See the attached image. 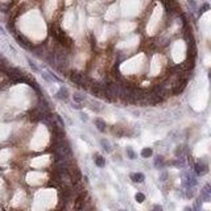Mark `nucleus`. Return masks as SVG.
I'll use <instances>...</instances> for the list:
<instances>
[{
	"label": "nucleus",
	"instance_id": "nucleus-1",
	"mask_svg": "<svg viewBox=\"0 0 211 211\" xmlns=\"http://www.w3.org/2000/svg\"><path fill=\"white\" fill-rule=\"evenodd\" d=\"M15 36H16L17 41H19V44H20L21 46H24V48H26V49H33V46L31 45L29 40H28V38L24 37L23 34H17V33H15Z\"/></svg>",
	"mask_w": 211,
	"mask_h": 211
},
{
	"label": "nucleus",
	"instance_id": "nucleus-2",
	"mask_svg": "<svg viewBox=\"0 0 211 211\" xmlns=\"http://www.w3.org/2000/svg\"><path fill=\"white\" fill-rule=\"evenodd\" d=\"M194 170L198 176H203V174L207 173L208 169H207V165H206L205 162H197L194 165Z\"/></svg>",
	"mask_w": 211,
	"mask_h": 211
},
{
	"label": "nucleus",
	"instance_id": "nucleus-3",
	"mask_svg": "<svg viewBox=\"0 0 211 211\" xmlns=\"http://www.w3.org/2000/svg\"><path fill=\"white\" fill-rule=\"evenodd\" d=\"M201 201L210 202V185H206L205 187L201 190Z\"/></svg>",
	"mask_w": 211,
	"mask_h": 211
},
{
	"label": "nucleus",
	"instance_id": "nucleus-4",
	"mask_svg": "<svg viewBox=\"0 0 211 211\" xmlns=\"http://www.w3.org/2000/svg\"><path fill=\"white\" fill-rule=\"evenodd\" d=\"M56 96H57L58 99L67 100V99H69V91H67V89H65V87H60V90L57 91Z\"/></svg>",
	"mask_w": 211,
	"mask_h": 211
},
{
	"label": "nucleus",
	"instance_id": "nucleus-5",
	"mask_svg": "<svg viewBox=\"0 0 211 211\" xmlns=\"http://www.w3.org/2000/svg\"><path fill=\"white\" fill-rule=\"evenodd\" d=\"M94 123H95V126H96V128L99 129L100 132H106V129H107V124H106L104 120H102V119H99V117H96V119L94 120Z\"/></svg>",
	"mask_w": 211,
	"mask_h": 211
},
{
	"label": "nucleus",
	"instance_id": "nucleus-6",
	"mask_svg": "<svg viewBox=\"0 0 211 211\" xmlns=\"http://www.w3.org/2000/svg\"><path fill=\"white\" fill-rule=\"evenodd\" d=\"M164 6H165L166 11L168 12H177L178 11V4L174 3V1H169V3H164Z\"/></svg>",
	"mask_w": 211,
	"mask_h": 211
},
{
	"label": "nucleus",
	"instance_id": "nucleus-7",
	"mask_svg": "<svg viewBox=\"0 0 211 211\" xmlns=\"http://www.w3.org/2000/svg\"><path fill=\"white\" fill-rule=\"evenodd\" d=\"M131 180L133 181V182H144V180H145V177H144L143 173H132L131 174Z\"/></svg>",
	"mask_w": 211,
	"mask_h": 211
},
{
	"label": "nucleus",
	"instance_id": "nucleus-8",
	"mask_svg": "<svg viewBox=\"0 0 211 211\" xmlns=\"http://www.w3.org/2000/svg\"><path fill=\"white\" fill-rule=\"evenodd\" d=\"M95 164H96V166H99V168H103L104 164H106V161L100 154H96V156H95Z\"/></svg>",
	"mask_w": 211,
	"mask_h": 211
},
{
	"label": "nucleus",
	"instance_id": "nucleus-9",
	"mask_svg": "<svg viewBox=\"0 0 211 211\" xmlns=\"http://www.w3.org/2000/svg\"><path fill=\"white\" fill-rule=\"evenodd\" d=\"M154 166L158 168V169L164 166V157L162 156H157L156 157V160H154Z\"/></svg>",
	"mask_w": 211,
	"mask_h": 211
},
{
	"label": "nucleus",
	"instance_id": "nucleus-10",
	"mask_svg": "<svg viewBox=\"0 0 211 211\" xmlns=\"http://www.w3.org/2000/svg\"><path fill=\"white\" fill-rule=\"evenodd\" d=\"M152 153H153L152 148H144L143 151H141V156H143L144 158H148V157H151Z\"/></svg>",
	"mask_w": 211,
	"mask_h": 211
},
{
	"label": "nucleus",
	"instance_id": "nucleus-11",
	"mask_svg": "<svg viewBox=\"0 0 211 211\" xmlns=\"http://www.w3.org/2000/svg\"><path fill=\"white\" fill-rule=\"evenodd\" d=\"M100 144H102L103 149H104L106 152H111V145H110V143H108V141H107V140H104V139H103L102 141H100Z\"/></svg>",
	"mask_w": 211,
	"mask_h": 211
},
{
	"label": "nucleus",
	"instance_id": "nucleus-12",
	"mask_svg": "<svg viewBox=\"0 0 211 211\" xmlns=\"http://www.w3.org/2000/svg\"><path fill=\"white\" fill-rule=\"evenodd\" d=\"M73 98H74V102H77L78 104H81V103L85 102V96L81 95V94H74L73 95Z\"/></svg>",
	"mask_w": 211,
	"mask_h": 211
},
{
	"label": "nucleus",
	"instance_id": "nucleus-13",
	"mask_svg": "<svg viewBox=\"0 0 211 211\" xmlns=\"http://www.w3.org/2000/svg\"><path fill=\"white\" fill-rule=\"evenodd\" d=\"M135 199H136L139 203H143L144 201H145V195H144L143 193H137V194L135 195Z\"/></svg>",
	"mask_w": 211,
	"mask_h": 211
},
{
	"label": "nucleus",
	"instance_id": "nucleus-14",
	"mask_svg": "<svg viewBox=\"0 0 211 211\" xmlns=\"http://www.w3.org/2000/svg\"><path fill=\"white\" fill-rule=\"evenodd\" d=\"M187 198H193L194 197V189L193 187H187V193H186Z\"/></svg>",
	"mask_w": 211,
	"mask_h": 211
},
{
	"label": "nucleus",
	"instance_id": "nucleus-15",
	"mask_svg": "<svg viewBox=\"0 0 211 211\" xmlns=\"http://www.w3.org/2000/svg\"><path fill=\"white\" fill-rule=\"evenodd\" d=\"M127 154H128V156H129V158H131V160H133L135 157H136V154H135V152L132 151L131 148H128V149H127Z\"/></svg>",
	"mask_w": 211,
	"mask_h": 211
},
{
	"label": "nucleus",
	"instance_id": "nucleus-16",
	"mask_svg": "<svg viewBox=\"0 0 211 211\" xmlns=\"http://www.w3.org/2000/svg\"><path fill=\"white\" fill-rule=\"evenodd\" d=\"M151 211H162V207H161L160 205H156V206H154L153 208H152Z\"/></svg>",
	"mask_w": 211,
	"mask_h": 211
},
{
	"label": "nucleus",
	"instance_id": "nucleus-17",
	"mask_svg": "<svg viewBox=\"0 0 211 211\" xmlns=\"http://www.w3.org/2000/svg\"><path fill=\"white\" fill-rule=\"evenodd\" d=\"M81 119H82V120H87V117H86V115L82 114V115H81Z\"/></svg>",
	"mask_w": 211,
	"mask_h": 211
},
{
	"label": "nucleus",
	"instance_id": "nucleus-18",
	"mask_svg": "<svg viewBox=\"0 0 211 211\" xmlns=\"http://www.w3.org/2000/svg\"><path fill=\"white\" fill-rule=\"evenodd\" d=\"M183 211H193V208H191V207H185V210H183Z\"/></svg>",
	"mask_w": 211,
	"mask_h": 211
},
{
	"label": "nucleus",
	"instance_id": "nucleus-19",
	"mask_svg": "<svg viewBox=\"0 0 211 211\" xmlns=\"http://www.w3.org/2000/svg\"><path fill=\"white\" fill-rule=\"evenodd\" d=\"M120 211H124V210H120Z\"/></svg>",
	"mask_w": 211,
	"mask_h": 211
}]
</instances>
